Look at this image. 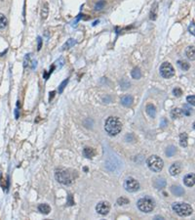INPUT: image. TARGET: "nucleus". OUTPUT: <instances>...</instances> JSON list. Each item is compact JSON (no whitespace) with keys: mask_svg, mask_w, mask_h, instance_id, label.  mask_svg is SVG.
<instances>
[{"mask_svg":"<svg viewBox=\"0 0 195 220\" xmlns=\"http://www.w3.org/2000/svg\"><path fill=\"white\" fill-rule=\"evenodd\" d=\"M105 129L106 133L110 136H115L122 129V122L118 118L115 117H109L105 120Z\"/></svg>","mask_w":195,"mask_h":220,"instance_id":"nucleus-1","label":"nucleus"},{"mask_svg":"<svg viewBox=\"0 0 195 220\" xmlns=\"http://www.w3.org/2000/svg\"><path fill=\"white\" fill-rule=\"evenodd\" d=\"M56 179L60 182V183L64 185H71L73 182V176L68 170L64 168H59L56 170L55 172Z\"/></svg>","mask_w":195,"mask_h":220,"instance_id":"nucleus-2","label":"nucleus"},{"mask_svg":"<svg viewBox=\"0 0 195 220\" xmlns=\"http://www.w3.org/2000/svg\"><path fill=\"white\" fill-rule=\"evenodd\" d=\"M173 209L176 211L177 214H179L181 217L189 216L190 214L193 212V209L191 205L185 202H174L173 203Z\"/></svg>","mask_w":195,"mask_h":220,"instance_id":"nucleus-3","label":"nucleus"},{"mask_svg":"<svg viewBox=\"0 0 195 220\" xmlns=\"http://www.w3.org/2000/svg\"><path fill=\"white\" fill-rule=\"evenodd\" d=\"M146 164H147L148 168L152 170L153 172H160L164 167L163 160L161 159L160 157L155 156V155L148 157L146 160Z\"/></svg>","mask_w":195,"mask_h":220,"instance_id":"nucleus-4","label":"nucleus"},{"mask_svg":"<svg viewBox=\"0 0 195 220\" xmlns=\"http://www.w3.org/2000/svg\"><path fill=\"white\" fill-rule=\"evenodd\" d=\"M137 205H138L139 209L140 211L146 212V213H149L154 209L155 205H154V202H153L152 199L146 197V198L140 199L138 201V203H137Z\"/></svg>","mask_w":195,"mask_h":220,"instance_id":"nucleus-5","label":"nucleus"},{"mask_svg":"<svg viewBox=\"0 0 195 220\" xmlns=\"http://www.w3.org/2000/svg\"><path fill=\"white\" fill-rule=\"evenodd\" d=\"M160 74L164 78H171L172 76H175V70H174L171 64L168 63V62H165L160 67Z\"/></svg>","mask_w":195,"mask_h":220,"instance_id":"nucleus-6","label":"nucleus"},{"mask_svg":"<svg viewBox=\"0 0 195 220\" xmlns=\"http://www.w3.org/2000/svg\"><path fill=\"white\" fill-rule=\"evenodd\" d=\"M124 187H125L126 191L130 193H134L137 192L140 189V183L138 180H136L135 178L129 177L125 180V183H124Z\"/></svg>","mask_w":195,"mask_h":220,"instance_id":"nucleus-7","label":"nucleus"},{"mask_svg":"<svg viewBox=\"0 0 195 220\" xmlns=\"http://www.w3.org/2000/svg\"><path fill=\"white\" fill-rule=\"evenodd\" d=\"M96 210L99 214L101 215H106L109 214L110 210V205L109 202H99L96 206Z\"/></svg>","mask_w":195,"mask_h":220,"instance_id":"nucleus-8","label":"nucleus"},{"mask_svg":"<svg viewBox=\"0 0 195 220\" xmlns=\"http://www.w3.org/2000/svg\"><path fill=\"white\" fill-rule=\"evenodd\" d=\"M36 66H37L36 60L32 59V54H27L24 60V68L30 67L31 70H34L36 68Z\"/></svg>","mask_w":195,"mask_h":220,"instance_id":"nucleus-9","label":"nucleus"},{"mask_svg":"<svg viewBox=\"0 0 195 220\" xmlns=\"http://www.w3.org/2000/svg\"><path fill=\"white\" fill-rule=\"evenodd\" d=\"M181 171V165L180 163H175L171 165V167H170V174H171L172 176H177L179 175Z\"/></svg>","mask_w":195,"mask_h":220,"instance_id":"nucleus-10","label":"nucleus"},{"mask_svg":"<svg viewBox=\"0 0 195 220\" xmlns=\"http://www.w3.org/2000/svg\"><path fill=\"white\" fill-rule=\"evenodd\" d=\"M184 183L187 187H193L195 183V177L194 174H188L184 178Z\"/></svg>","mask_w":195,"mask_h":220,"instance_id":"nucleus-11","label":"nucleus"},{"mask_svg":"<svg viewBox=\"0 0 195 220\" xmlns=\"http://www.w3.org/2000/svg\"><path fill=\"white\" fill-rule=\"evenodd\" d=\"M133 102H134V99L131 95H125L121 98V104L125 107H131Z\"/></svg>","mask_w":195,"mask_h":220,"instance_id":"nucleus-12","label":"nucleus"},{"mask_svg":"<svg viewBox=\"0 0 195 220\" xmlns=\"http://www.w3.org/2000/svg\"><path fill=\"white\" fill-rule=\"evenodd\" d=\"M171 192H172L173 195H175V196L181 197V196H184V190L180 186H172L171 187Z\"/></svg>","mask_w":195,"mask_h":220,"instance_id":"nucleus-13","label":"nucleus"},{"mask_svg":"<svg viewBox=\"0 0 195 220\" xmlns=\"http://www.w3.org/2000/svg\"><path fill=\"white\" fill-rule=\"evenodd\" d=\"M83 155H84L86 157H88V159H92V157L96 155V151H95L93 148L86 147V148H84V150H83Z\"/></svg>","mask_w":195,"mask_h":220,"instance_id":"nucleus-14","label":"nucleus"},{"mask_svg":"<svg viewBox=\"0 0 195 220\" xmlns=\"http://www.w3.org/2000/svg\"><path fill=\"white\" fill-rule=\"evenodd\" d=\"M154 187L157 189H163L166 187V180L164 178L160 177V178H156L154 181Z\"/></svg>","mask_w":195,"mask_h":220,"instance_id":"nucleus-15","label":"nucleus"},{"mask_svg":"<svg viewBox=\"0 0 195 220\" xmlns=\"http://www.w3.org/2000/svg\"><path fill=\"white\" fill-rule=\"evenodd\" d=\"M146 113L147 115H149L150 118H155L156 115V108L154 105H152V104H148L146 106Z\"/></svg>","mask_w":195,"mask_h":220,"instance_id":"nucleus-16","label":"nucleus"},{"mask_svg":"<svg viewBox=\"0 0 195 220\" xmlns=\"http://www.w3.org/2000/svg\"><path fill=\"white\" fill-rule=\"evenodd\" d=\"M38 210L43 214H49L50 211H51V206L47 203H41L38 205Z\"/></svg>","mask_w":195,"mask_h":220,"instance_id":"nucleus-17","label":"nucleus"},{"mask_svg":"<svg viewBox=\"0 0 195 220\" xmlns=\"http://www.w3.org/2000/svg\"><path fill=\"white\" fill-rule=\"evenodd\" d=\"M185 53H186V57H187L189 60L194 61V59H195V49H194L193 45L192 46H188L187 48H186Z\"/></svg>","mask_w":195,"mask_h":220,"instance_id":"nucleus-18","label":"nucleus"},{"mask_svg":"<svg viewBox=\"0 0 195 220\" xmlns=\"http://www.w3.org/2000/svg\"><path fill=\"white\" fill-rule=\"evenodd\" d=\"M182 115H184V114H182V111H181V109H179V108H176V109L172 110V112H171V117L174 119L180 118L182 117Z\"/></svg>","mask_w":195,"mask_h":220,"instance_id":"nucleus-19","label":"nucleus"},{"mask_svg":"<svg viewBox=\"0 0 195 220\" xmlns=\"http://www.w3.org/2000/svg\"><path fill=\"white\" fill-rule=\"evenodd\" d=\"M76 44V40L75 39H73V38H69L68 41H66V42L64 43V45L63 46V50H65V49H69V48H71V47H73L74 45Z\"/></svg>","mask_w":195,"mask_h":220,"instance_id":"nucleus-20","label":"nucleus"},{"mask_svg":"<svg viewBox=\"0 0 195 220\" xmlns=\"http://www.w3.org/2000/svg\"><path fill=\"white\" fill-rule=\"evenodd\" d=\"M180 145L181 147L187 146V134L184 133V132L180 135Z\"/></svg>","mask_w":195,"mask_h":220,"instance_id":"nucleus-21","label":"nucleus"},{"mask_svg":"<svg viewBox=\"0 0 195 220\" xmlns=\"http://www.w3.org/2000/svg\"><path fill=\"white\" fill-rule=\"evenodd\" d=\"M48 3H44V5L42 7V10H41V17L43 20L47 19L48 17V12H49V8H48Z\"/></svg>","mask_w":195,"mask_h":220,"instance_id":"nucleus-22","label":"nucleus"},{"mask_svg":"<svg viewBox=\"0 0 195 220\" xmlns=\"http://www.w3.org/2000/svg\"><path fill=\"white\" fill-rule=\"evenodd\" d=\"M132 77L135 78V79H140L142 77V73H140V70L139 68H136L132 70Z\"/></svg>","mask_w":195,"mask_h":220,"instance_id":"nucleus-23","label":"nucleus"},{"mask_svg":"<svg viewBox=\"0 0 195 220\" xmlns=\"http://www.w3.org/2000/svg\"><path fill=\"white\" fill-rule=\"evenodd\" d=\"M7 24H8L7 18L3 14L0 13V30H2V28H6Z\"/></svg>","mask_w":195,"mask_h":220,"instance_id":"nucleus-24","label":"nucleus"},{"mask_svg":"<svg viewBox=\"0 0 195 220\" xmlns=\"http://www.w3.org/2000/svg\"><path fill=\"white\" fill-rule=\"evenodd\" d=\"M176 154V148L174 146H169L167 149H166V155L169 157H174V155Z\"/></svg>","mask_w":195,"mask_h":220,"instance_id":"nucleus-25","label":"nucleus"},{"mask_svg":"<svg viewBox=\"0 0 195 220\" xmlns=\"http://www.w3.org/2000/svg\"><path fill=\"white\" fill-rule=\"evenodd\" d=\"M182 111V114H184V115H190L192 114V110H191V108L188 107L187 105H184V110H181Z\"/></svg>","mask_w":195,"mask_h":220,"instance_id":"nucleus-26","label":"nucleus"},{"mask_svg":"<svg viewBox=\"0 0 195 220\" xmlns=\"http://www.w3.org/2000/svg\"><path fill=\"white\" fill-rule=\"evenodd\" d=\"M179 65L181 66V68L184 70H188L189 68H190L189 63H187V62H185V61H180L179 62Z\"/></svg>","mask_w":195,"mask_h":220,"instance_id":"nucleus-27","label":"nucleus"},{"mask_svg":"<svg viewBox=\"0 0 195 220\" xmlns=\"http://www.w3.org/2000/svg\"><path fill=\"white\" fill-rule=\"evenodd\" d=\"M157 17V4H155V6L151 9V13H150V20L154 21L156 20Z\"/></svg>","mask_w":195,"mask_h":220,"instance_id":"nucleus-28","label":"nucleus"},{"mask_svg":"<svg viewBox=\"0 0 195 220\" xmlns=\"http://www.w3.org/2000/svg\"><path fill=\"white\" fill-rule=\"evenodd\" d=\"M127 203H129V200L126 198L121 197L117 200V205H127Z\"/></svg>","mask_w":195,"mask_h":220,"instance_id":"nucleus-29","label":"nucleus"},{"mask_svg":"<svg viewBox=\"0 0 195 220\" xmlns=\"http://www.w3.org/2000/svg\"><path fill=\"white\" fill-rule=\"evenodd\" d=\"M105 2L103 1V0H101V1H99L96 4V7H95V9H96L97 11H99V10H102L103 7H105Z\"/></svg>","mask_w":195,"mask_h":220,"instance_id":"nucleus-30","label":"nucleus"},{"mask_svg":"<svg viewBox=\"0 0 195 220\" xmlns=\"http://www.w3.org/2000/svg\"><path fill=\"white\" fill-rule=\"evenodd\" d=\"M68 78H66L65 80H64V81L60 84V86H59V93H63V91H64V87L66 86V84H68Z\"/></svg>","mask_w":195,"mask_h":220,"instance_id":"nucleus-31","label":"nucleus"},{"mask_svg":"<svg viewBox=\"0 0 195 220\" xmlns=\"http://www.w3.org/2000/svg\"><path fill=\"white\" fill-rule=\"evenodd\" d=\"M186 100H187L188 104H190V105H192V106L195 105V96H194V95H191V96H188L187 98H186Z\"/></svg>","mask_w":195,"mask_h":220,"instance_id":"nucleus-32","label":"nucleus"},{"mask_svg":"<svg viewBox=\"0 0 195 220\" xmlns=\"http://www.w3.org/2000/svg\"><path fill=\"white\" fill-rule=\"evenodd\" d=\"M173 93H174V95H175V96H177V97H180L181 95L182 94V91H181V89H180V88H175L173 90Z\"/></svg>","mask_w":195,"mask_h":220,"instance_id":"nucleus-33","label":"nucleus"},{"mask_svg":"<svg viewBox=\"0 0 195 220\" xmlns=\"http://www.w3.org/2000/svg\"><path fill=\"white\" fill-rule=\"evenodd\" d=\"M37 42H38V46H37V50H40L41 47H42V38L40 36L37 37Z\"/></svg>","mask_w":195,"mask_h":220,"instance_id":"nucleus-34","label":"nucleus"},{"mask_svg":"<svg viewBox=\"0 0 195 220\" xmlns=\"http://www.w3.org/2000/svg\"><path fill=\"white\" fill-rule=\"evenodd\" d=\"M188 31H189V32H190V34H191L192 35L195 34V32H194V23H193V22H192L191 24H190V26H189Z\"/></svg>","mask_w":195,"mask_h":220,"instance_id":"nucleus-35","label":"nucleus"},{"mask_svg":"<svg viewBox=\"0 0 195 220\" xmlns=\"http://www.w3.org/2000/svg\"><path fill=\"white\" fill-rule=\"evenodd\" d=\"M59 64H60L59 69H61V68L64 65V58H61V59H60L59 61H57V65H59Z\"/></svg>","mask_w":195,"mask_h":220,"instance_id":"nucleus-36","label":"nucleus"},{"mask_svg":"<svg viewBox=\"0 0 195 220\" xmlns=\"http://www.w3.org/2000/svg\"><path fill=\"white\" fill-rule=\"evenodd\" d=\"M160 125H161V127H162V128H164L166 125H168V121L166 120V118H162V121H161Z\"/></svg>","mask_w":195,"mask_h":220,"instance_id":"nucleus-37","label":"nucleus"},{"mask_svg":"<svg viewBox=\"0 0 195 220\" xmlns=\"http://www.w3.org/2000/svg\"><path fill=\"white\" fill-rule=\"evenodd\" d=\"M55 94H56L55 91H53V92L50 93V97H49V101H50V102H51V100L54 98V96H55Z\"/></svg>","mask_w":195,"mask_h":220,"instance_id":"nucleus-38","label":"nucleus"},{"mask_svg":"<svg viewBox=\"0 0 195 220\" xmlns=\"http://www.w3.org/2000/svg\"><path fill=\"white\" fill-rule=\"evenodd\" d=\"M19 117H20V115H19V109H18V108H17V109L15 110V118H16L17 119H18Z\"/></svg>","mask_w":195,"mask_h":220,"instance_id":"nucleus-39","label":"nucleus"},{"mask_svg":"<svg viewBox=\"0 0 195 220\" xmlns=\"http://www.w3.org/2000/svg\"><path fill=\"white\" fill-rule=\"evenodd\" d=\"M82 16H83V15H79V16H78V17H77V19L75 20V22L73 23V26H76V24H77V23H78V21L80 20V18H82Z\"/></svg>","mask_w":195,"mask_h":220,"instance_id":"nucleus-40","label":"nucleus"},{"mask_svg":"<svg viewBox=\"0 0 195 220\" xmlns=\"http://www.w3.org/2000/svg\"><path fill=\"white\" fill-rule=\"evenodd\" d=\"M68 199H69V205H72L74 203V202L71 200V195H68Z\"/></svg>","mask_w":195,"mask_h":220,"instance_id":"nucleus-41","label":"nucleus"}]
</instances>
